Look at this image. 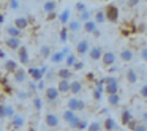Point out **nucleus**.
Returning a JSON list of instances; mask_svg holds the SVG:
<instances>
[{"mask_svg":"<svg viewBox=\"0 0 147 131\" xmlns=\"http://www.w3.org/2000/svg\"><path fill=\"white\" fill-rule=\"evenodd\" d=\"M46 71H48V67L46 65H43L41 68H36V67H30L29 70H27V74H29L30 77H32L33 81H43V77H45Z\"/></svg>","mask_w":147,"mask_h":131,"instance_id":"1","label":"nucleus"},{"mask_svg":"<svg viewBox=\"0 0 147 131\" xmlns=\"http://www.w3.org/2000/svg\"><path fill=\"white\" fill-rule=\"evenodd\" d=\"M59 95H60V92H59L57 87H54V85L45 89V96H46V101L48 103H55L59 99Z\"/></svg>","mask_w":147,"mask_h":131,"instance_id":"2","label":"nucleus"},{"mask_svg":"<svg viewBox=\"0 0 147 131\" xmlns=\"http://www.w3.org/2000/svg\"><path fill=\"white\" fill-rule=\"evenodd\" d=\"M105 14H106V19L111 21V22H115L119 19V10L115 5H108V8L105 10Z\"/></svg>","mask_w":147,"mask_h":131,"instance_id":"3","label":"nucleus"},{"mask_svg":"<svg viewBox=\"0 0 147 131\" xmlns=\"http://www.w3.org/2000/svg\"><path fill=\"white\" fill-rule=\"evenodd\" d=\"M18 55H19V62L22 65H27L30 62V57H29V51H27V46H21L18 49Z\"/></svg>","mask_w":147,"mask_h":131,"instance_id":"4","label":"nucleus"},{"mask_svg":"<svg viewBox=\"0 0 147 131\" xmlns=\"http://www.w3.org/2000/svg\"><path fill=\"white\" fill-rule=\"evenodd\" d=\"M89 49H90V44H89V41H87V40H81V41H78V44H76V52H78L79 55L87 54V52H89Z\"/></svg>","mask_w":147,"mask_h":131,"instance_id":"5","label":"nucleus"},{"mask_svg":"<svg viewBox=\"0 0 147 131\" xmlns=\"http://www.w3.org/2000/svg\"><path fill=\"white\" fill-rule=\"evenodd\" d=\"M101 58H103V65H106V67H111V65L115 63V54H114V52H111V51L103 52Z\"/></svg>","mask_w":147,"mask_h":131,"instance_id":"6","label":"nucleus"},{"mask_svg":"<svg viewBox=\"0 0 147 131\" xmlns=\"http://www.w3.org/2000/svg\"><path fill=\"white\" fill-rule=\"evenodd\" d=\"M26 77H27V71L22 70V68H18V70L13 73V81L18 82V84H22L24 81H26Z\"/></svg>","mask_w":147,"mask_h":131,"instance_id":"7","label":"nucleus"},{"mask_svg":"<svg viewBox=\"0 0 147 131\" xmlns=\"http://www.w3.org/2000/svg\"><path fill=\"white\" fill-rule=\"evenodd\" d=\"M46 125L51 128H57L59 126V117L55 114H52V112H49V114H46Z\"/></svg>","mask_w":147,"mask_h":131,"instance_id":"8","label":"nucleus"},{"mask_svg":"<svg viewBox=\"0 0 147 131\" xmlns=\"http://www.w3.org/2000/svg\"><path fill=\"white\" fill-rule=\"evenodd\" d=\"M24 123H26V118H24V115H21V114H16L13 118H11V126L13 128H22L24 126Z\"/></svg>","mask_w":147,"mask_h":131,"instance_id":"9","label":"nucleus"},{"mask_svg":"<svg viewBox=\"0 0 147 131\" xmlns=\"http://www.w3.org/2000/svg\"><path fill=\"white\" fill-rule=\"evenodd\" d=\"M89 55H90L92 60H100L101 55H103V49L100 48V46H93V48L89 49Z\"/></svg>","mask_w":147,"mask_h":131,"instance_id":"10","label":"nucleus"},{"mask_svg":"<svg viewBox=\"0 0 147 131\" xmlns=\"http://www.w3.org/2000/svg\"><path fill=\"white\" fill-rule=\"evenodd\" d=\"M5 44H7L10 49H13V51H16V49H19L21 46H22L19 38H11V36H8V38L5 40Z\"/></svg>","mask_w":147,"mask_h":131,"instance_id":"11","label":"nucleus"},{"mask_svg":"<svg viewBox=\"0 0 147 131\" xmlns=\"http://www.w3.org/2000/svg\"><path fill=\"white\" fill-rule=\"evenodd\" d=\"M81 29H82V22H79L78 19H70L67 30H70V32H73V33H78Z\"/></svg>","mask_w":147,"mask_h":131,"instance_id":"12","label":"nucleus"},{"mask_svg":"<svg viewBox=\"0 0 147 131\" xmlns=\"http://www.w3.org/2000/svg\"><path fill=\"white\" fill-rule=\"evenodd\" d=\"M14 27L22 32L24 29L29 27V19H27V17H16V19H14Z\"/></svg>","mask_w":147,"mask_h":131,"instance_id":"13","label":"nucleus"},{"mask_svg":"<svg viewBox=\"0 0 147 131\" xmlns=\"http://www.w3.org/2000/svg\"><path fill=\"white\" fill-rule=\"evenodd\" d=\"M71 128H76V130H87V126H89V123H87L86 120H81V118H74L73 123L70 125Z\"/></svg>","mask_w":147,"mask_h":131,"instance_id":"14","label":"nucleus"},{"mask_svg":"<svg viewBox=\"0 0 147 131\" xmlns=\"http://www.w3.org/2000/svg\"><path fill=\"white\" fill-rule=\"evenodd\" d=\"M105 92L108 93V95H114V93L119 92V82L117 81H114V82L111 84H106L105 85Z\"/></svg>","mask_w":147,"mask_h":131,"instance_id":"15","label":"nucleus"},{"mask_svg":"<svg viewBox=\"0 0 147 131\" xmlns=\"http://www.w3.org/2000/svg\"><path fill=\"white\" fill-rule=\"evenodd\" d=\"M70 16H71V11L70 10H63L60 14H59V22H60L62 26L68 24V22H70Z\"/></svg>","mask_w":147,"mask_h":131,"instance_id":"16","label":"nucleus"},{"mask_svg":"<svg viewBox=\"0 0 147 131\" xmlns=\"http://www.w3.org/2000/svg\"><path fill=\"white\" fill-rule=\"evenodd\" d=\"M3 68L8 71V73H14V71L18 70V63H16L14 60H11V58H8V60H5Z\"/></svg>","mask_w":147,"mask_h":131,"instance_id":"17","label":"nucleus"},{"mask_svg":"<svg viewBox=\"0 0 147 131\" xmlns=\"http://www.w3.org/2000/svg\"><path fill=\"white\" fill-rule=\"evenodd\" d=\"M103 128H105L106 131H114L115 128H117V123H115V120H114V118L108 117V118L105 120V123H103Z\"/></svg>","mask_w":147,"mask_h":131,"instance_id":"18","label":"nucleus"},{"mask_svg":"<svg viewBox=\"0 0 147 131\" xmlns=\"http://www.w3.org/2000/svg\"><path fill=\"white\" fill-rule=\"evenodd\" d=\"M7 33L11 36V38H21V36H22V32H21L19 29H16L14 26L7 27Z\"/></svg>","mask_w":147,"mask_h":131,"instance_id":"19","label":"nucleus"},{"mask_svg":"<svg viewBox=\"0 0 147 131\" xmlns=\"http://www.w3.org/2000/svg\"><path fill=\"white\" fill-rule=\"evenodd\" d=\"M76 117H78V115L74 114L73 111H70V109H67V111H63V120H65V123L71 125V123H73V120H74Z\"/></svg>","mask_w":147,"mask_h":131,"instance_id":"20","label":"nucleus"},{"mask_svg":"<svg viewBox=\"0 0 147 131\" xmlns=\"http://www.w3.org/2000/svg\"><path fill=\"white\" fill-rule=\"evenodd\" d=\"M55 7H57L55 2H45V3H43V10H45L48 14H54Z\"/></svg>","mask_w":147,"mask_h":131,"instance_id":"21","label":"nucleus"},{"mask_svg":"<svg viewBox=\"0 0 147 131\" xmlns=\"http://www.w3.org/2000/svg\"><path fill=\"white\" fill-rule=\"evenodd\" d=\"M82 90V84L79 82V81H74V82H70V92L73 93V95H78V93Z\"/></svg>","mask_w":147,"mask_h":131,"instance_id":"22","label":"nucleus"},{"mask_svg":"<svg viewBox=\"0 0 147 131\" xmlns=\"http://www.w3.org/2000/svg\"><path fill=\"white\" fill-rule=\"evenodd\" d=\"M57 90L60 93H68L70 92V81H60L57 85Z\"/></svg>","mask_w":147,"mask_h":131,"instance_id":"23","label":"nucleus"},{"mask_svg":"<svg viewBox=\"0 0 147 131\" xmlns=\"http://www.w3.org/2000/svg\"><path fill=\"white\" fill-rule=\"evenodd\" d=\"M82 27H84V30H86L87 33H93L96 30V24H95V21H87V22H84L82 24Z\"/></svg>","mask_w":147,"mask_h":131,"instance_id":"24","label":"nucleus"},{"mask_svg":"<svg viewBox=\"0 0 147 131\" xmlns=\"http://www.w3.org/2000/svg\"><path fill=\"white\" fill-rule=\"evenodd\" d=\"M62 60H65V54H63L62 51L51 54V62H52V63H60Z\"/></svg>","mask_w":147,"mask_h":131,"instance_id":"25","label":"nucleus"},{"mask_svg":"<svg viewBox=\"0 0 147 131\" xmlns=\"http://www.w3.org/2000/svg\"><path fill=\"white\" fill-rule=\"evenodd\" d=\"M71 74H73V73H71L68 68H62V70L57 73V76L60 77V81H68V79L71 77Z\"/></svg>","mask_w":147,"mask_h":131,"instance_id":"26","label":"nucleus"},{"mask_svg":"<svg viewBox=\"0 0 147 131\" xmlns=\"http://www.w3.org/2000/svg\"><path fill=\"white\" fill-rule=\"evenodd\" d=\"M120 58L123 62H130L131 58H133V51H131V49H123V51L120 52Z\"/></svg>","mask_w":147,"mask_h":131,"instance_id":"27","label":"nucleus"},{"mask_svg":"<svg viewBox=\"0 0 147 131\" xmlns=\"http://www.w3.org/2000/svg\"><path fill=\"white\" fill-rule=\"evenodd\" d=\"M106 21V14H105V10H98L95 13V24H103Z\"/></svg>","mask_w":147,"mask_h":131,"instance_id":"28","label":"nucleus"},{"mask_svg":"<svg viewBox=\"0 0 147 131\" xmlns=\"http://www.w3.org/2000/svg\"><path fill=\"white\" fill-rule=\"evenodd\" d=\"M130 122H133V120H131V111H130V109H125V111L122 112V123L128 125Z\"/></svg>","mask_w":147,"mask_h":131,"instance_id":"29","label":"nucleus"},{"mask_svg":"<svg viewBox=\"0 0 147 131\" xmlns=\"http://www.w3.org/2000/svg\"><path fill=\"white\" fill-rule=\"evenodd\" d=\"M108 103H109L111 106H119V103H120V96H119V93L108 95Z\"/></svg>","mask_w":147,"mask_h":131,"instance_id":"30","label":"nucleus"},{"mask_svg":"<svg viewBox=\"0 0 147 131\" xmlns=\"http://www.w3.org/2000/svg\"><path fill=\"white\" fill-rule=\"evenodd\" d=\"M40 57L41 58L51 57V48H49V46H41V48H40Z\"/></svg>","mask_w":147,"mask_h":131,"instance_id":"31","label":"nucleus"},{"mask_svg":"<svg viewBox=\"0 0 147 131\" xmlns=\"http://www.w3.org/2000/svg\"><path fill=\"white\" fill-rule=\"evenodd\" d=\"M127 81H128L130 84H136L138 74L134 73V70H128V71H127Z\"/></svg>","mask_w":147,"mask_h":131,"instance_id":"32","label":"nucleus"},{"mask_svg":"<svg viewBox=\"0 0 147 131\" xmlns=\"http://www.w3.org/2000/svg\"><path fill=\"white\" fill-rule=\"evenodd\" d=\"M76 55L74 54H70V55H67L65 57V65H67L68 68H71V67H74V63H76Z\"/></svg>","mask_w":147,"mask_h":131,"instance_id":"33","label":"nucleus"},{"mask_svg":"<svg viewBox=\"0 0 147 131\" xmlns=\"http://www.w3.org/2000/svg\"><path fill=\"white\" fill-rule=\"evenodd\" d=\"M78 99L79 98H70L67 101V106H68V109H70V111H78Z\"/></svg>","mask_w":147,"mask_h":131,"instance_id":"34","label":"nucleus"},{"mask_svg":"<svg viewBox=\"0 0 147 131\" xmlns=\"http://www.w3.org/2000/svg\"><path fill=\"white\" fill-rule=\"evenodd\" d=\"M14 115H16V111L13 106H5V118H13Z\"/></svg>","mask_w":147,"mask_h":131,"instance_id":"35","label":"nucleus"},{"mask_svg":"<svg viewBox=\"0 0 147 131\" xmlns=\"http://www.w3.org/2000/svg\"><path fill=\"white\" fill-rule=\"evenodd\" d=\"M74 10L81 14V13H84V11H87V5L84 3V2H76V3H74Z\"/></svg>","mask_w":147,"mask_h":131,"instance_id":"36","label":"nucleus"},{"mask_svg":"<svg viewBox=\"0 0 147 131\" xmlns=\"http://www.w3.org/2000/svg\"><path fill=\"white\" fill-rule=\"evenodd\" d=\"M78 21H79V22H87V21H90V11L87 10V11H84V13H81L79 16H78Z\"/></svg>","mask_w":147,"mask_h":131,"instance_id":"37","label":"nucleus"},{"mask_svg":"<svg viewBox=\"0 0 147 131\" xmlns=\"http://www.w3.org/2000/svg\"><path fill=\"white\" fill-rule=\"evenodd\" d=\"M87 131H101V123L100 122H92L87 126Z\"/></svg>","mask_w":147,"mask_h":131,"instance_id":"38","label":"nucleus"},{"mask_svg":"<svg viewBox=\"0 0 147 131\" xmlns=\"http://www.w3.org/2000/svg\"><path fill=\"white\" fill-rule=\"evenodd\" d=\"M33 107H35L36 111H41L43 109V99L40 98V96H35V98H33Z\"/></svg>","mask_w":147,"mask_h":131,"instance_id":"39","label":"nucleus"},{"mask_svg":"<svg viewBox=\"0 0 147 131\" xmlns=\"http://www.w3.org/2000/svg\"><path fill=\"white\" fill-rule=\"evenodd\" d=\"M36 90V84L33 82V81H30V82H27V93L29 95H32L33 92Z\"/></svg>","mask_w":147,"mask_h":131,"instance_id":"40","label":"nucleus"},{"mask_svg":"<svg viewBox=\"0 0 147 131\" xmlns=\"http://www.w3.org/2000/svg\"><path fill=\"white\" fill-rule=\"evenodd\" d=\"M67 40H68V30L63 27V29L60 30V41H62V43H65Z\"/></svg>","mask_w":147,"mask_h":131,"instance_id":"41","label":"nucleus"},{"mask_svg":"<svg viewBox=\"0 0 147 131\" xmlns=\"http://www.w3.org/2000/svg\"><path fill=\"white\" fill-rule=\"evenodd\" d=\"M133 131H147V126L142 125V123H136L133 126Z\"/></svg>","mask_w":147,"mask_h":131,"instance_id":"42","label":"nucleus"},{"mask_svg":"<svg viewBox=\"0 0 147 131\" xmlns=\"http://www.w3.org/2000/svg\"><path fill=\"white\" fill-rule=\"evenodd\" d=\"M8 7L11 8V10H18V8L21 7L19 2H16V0H13V2H8Z\"/></svg>","mask_w":147,"mask_h":131,"instance_id":"43","label":"nucleus"},{"mask_svg":"<svg viewBox=\"0 0 147 131\" xmlns=\"http://www.w3.org/2000/svg\"><path fill=\"white\" fill-rule=\"evenodd\" d=\"M141 96L142 98H147V84H144V85H141V90H139Z\"/></svg>","mask_w":147,"mask_h":131,"instance_id":"44","label":"nucleus"},{"mask_svg":"<svg viewBox=\"0 0 147 131\" xmlns=\"http://www.w3.org/2000/svg\"><path fill=\"white\" fill-rule=\"evenodd\" d=\"M93 96H95L96 101H100V99H101V96H103V92H101V90H93Z\"/></svg>","mask_w":147,"mask_h":131,"instance_id":"45","label":"nucleus"},{"mask_svg":"<svg viewBox=\"0 0 147 131\" xmlns=\"http://www.w3.org/2000/svg\"><path fill=\"white\" fill-rule=\"evenodd\" d=\"M86 109V103L82 99H78V111H84Z\"/></svg>","mask_w":147,"mask_h":131,"instance_id":"46","label":"nucleus"},{"mask_svg":"<svg viewBox=\"0 0 147 131\" xmlns=\"http://www.w3.org/2000/svg\"><path fill=\"white\" fill-rule=\"evenodd\" d=\"M141 58H142L144 62H147V48L141 49Z\"/></svg>","mask_w":147,"mask_h":131,"instance_id":"47","label":"nucleus"},{"mask_svg":"<svg viewBox=\"0 0 147 131\" xmlns=\"http://www.w3.org/2000/svg\"><path fill=\"white\" fill-rule=\"evenodd\" d=\"M5 118V104H0V120Z\"/></svg>","mask_w":147,"mask_h":131,"instance_id":"48","label":"nucleus"},{"mask_svg":"<svg viewBox=\"0 0 147 131\" xmlns=\"http://www.w3.org/2000/svg\"><path fill=\"white\" fill-rule=\"evenodd\" d=\"M36 90H45V81H38L36 82Z\"/></svg>","mask_w":147,"mask_h":131,"instance_id":"49","label":"nucleus"},{"mask_svg":"<svg viewBox=\"0 0 147 131\" xmlns=\"http://www.w3.org/2000/svg\"><path fill=\"white\" fill-rule=\"evenodd\" d=\"M73 68H74V70H82V68H84V63H82V62H76Z\"/></svg>","mask_w":147,"mask_h":131,"instance_id":"50","label":"nucleus"},{"mask_svg":"<svg viewBox=\"0 0 147 131\" xmlns=\"http://www.w3.org/2000/svg\"><path fill=\"white\" fill-rule=\"evenodd\" d=\"M147 123V112H144L142 114V125H146Z\"/></svg>","mask_w":147,"mask_h":131,"instance_id":"51","label":"nucleus"},{"mask_svg":"<svg viewBox=\"0 0 147 131\" xmlns=\"http://www.w3.org/2000/svg\"><path fill=\"white\" fill-rule=\"evenodd\" d=\"M0 58H7V54L3 51H0Z\"/></svg>","mask_w":147,"mask_h":131,"instance_id":"52","label":"nucleus"},{"mask_svg":"<svg viewBox=\"0 0 147 131\" xmlns=\"http://www.w3.org/2000/svg\"><path fill=\"white\" fill-rule=\"evenodd\" d=\"M128 5H130V7H136L138 2H134V0H133V2H128Z\"/></svg>","mask_w":147,"mask_h":131,"instance_id":"53","label":"nucleus"},{"mask_svg":"<svg viewBox=\"0 0 147 131\" xmlns=\"http://www.w3.org/2000/svg\"><path fill=\"white\" fill-rule=\"evenodd\" d=\"M92 35H93V36H100V30H98V29H96V30H95V32H93V33H92Z\"/></svg>","mask_w":147,"mask_h":131,"instance_id":"54","label":"nucleus"},{"mask_svg":"<svg viewBox=\"0 0 147 131\" xmlns=\"http://www.w3.org/2000/svg\"><path fill=\"white\" fill-rule=\"evenodd\" d=\"M3 21H5V16L2 13H0V24H3Z\"/></svg>","mask_w":147,"mask_h":131,"instance_id":"55","label":"nucleus"},{"mask_svg":"<svg viewBox=\"0 0 147 131\" xmlns=\"http://www.w3.org/2000/svg\"><path fill=\"white\" fill-rule=\"evenodd\" d=\"M0 131H3V128H2V125H0Z\"/></svg>","mask_w":147,"mask_h":131,"instance_id":"56","label":"nucleus"},{"mask_svg":"<svg viewBox=\"0 0 147 131\" xmlns=\"http://www.w3.org/2000/svg\"><path fill=\"white\" fill-rule=\"evenodd\" d=\"M119 131H123V130H119Z\"/></svg>","mask_w":147,"mask_h":131,"instance_id":"57","label":"nucleus"}]
</instances>
